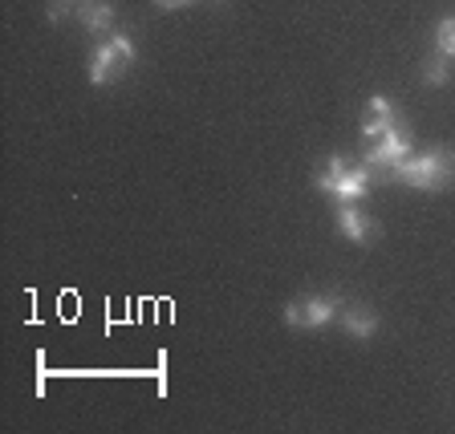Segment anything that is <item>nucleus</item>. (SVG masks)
Instances as JSON below:
<instances>
[{"instance_id": "obj_8", "label": "nucleus", "mask_w": 455, "mask_h": 434, "mask_svg": "<svg viewBox=\"0 0 455 434\" xmlns=\"http://www.w3.org/2000/svg\"><path fill=\"white\" fill-rule=\"evenodd\" d=\"M82 25L90 28V33H110V25H114V9L106 4V0H90V4H82Z\"/></svg>"}, {"instance_id": "obj_2", "label": "nucleus", "mask_w": 455, "mask_h": 434, "mask_svg": "<svg viewBox=\"0 0 455 434\" xmlns=\"http://www.w3.org/2000/svg\"><path fill=\"white\" fill-rule=\"evenodd\" d=\"M390 179L407 183L415 191H447L455 183V151L407 154V159L390 170Z\"/></svg>"}, {"instance_id": "obj_1", "label": "nucleus", "mask_w": 455, "mask_h": 434, "mask_svg": "<svg viewBox=\"0 0 455 434\" xmlns=\"http://www.w3.org/2000/svg\"><path fill=\"white\" fill-rule=\"evenodd\" d=\"M362 151H366V167L387 175V179H390V170L411 154L407 126L398 122L395 106H390L382 94L370 98V118L362 122Z\"/></svg>"}, {"instance_id": "obj_10", "label": "nucleus", "mask_w": 455, "mask_h": 434, "mask_svg": "<svg viewBox=\"0 0 455 434\" xmlns=\"http://www.w3.org/2000/svg\"><path fill=\"white\" fill-rule=\"evenodd\" d=\"M423 77H427V85H443V82H447V61H443V57H435V61H427Z\"/></svg>"}, {"instance_id": "obj_4", "label": "nucleus", "mask_w": 455, "mask_h": 434, "mask_svg": "<svg viewBox=\"0 0 455 434\" xmlns=\"http://www.w3.org/2000/svg\"><path fill=\"white\" fill-rule=\"evenodd\" d=\"M131 66H134V45L123 37V33H114V37H106L102 45L94 49V57H90V82L110 85V82H118Z\"/></svg>"}, {"instance_id": "obj_11", "label": "nucleus", "mask_w": 455, "mask_h": 434, "mask_svg": "<svg viewBox=\"0 0 455 434\" xmlns=\"http://www.w3.org/2000/svg\"><path fill=\"white\" fill-rule=\"evenodd\" d=\"M183 4H191V0H155V9H183Z\"/></svg>"}, {"instance_id": "obj_7", "label": "nucleus", "mask_w": 455, "mask_h": 434, "mask_svg": "<svg viewBox=\"0 0 455 434\" xmlns=\"http://www.w3.org/2000/svg\"><path fill=\"white\" fill-rule=\"evenodd\" d=\"M341 329L350 333V337H374L379 333V317L370 309H341Z\"/></svg>"}, {"instance_id": "obj_6", "label": "nucleus", "mask_w": 455, "mask_h": 434, "mask_svg": "<svg viewBox=\"0 0 455 434\" xmlns=\"http://www.w3.org/2000/svg\"><path fill=\"white\" fill-rule=\"evenodd\" d=\"M338 227L341 236L354 240V244H374L379 240V224L370 216H362L358 203H338Z\"/></svg>"}, {"instance_id": "obj_5", "label": "nucleus", "mask_w": 455, "mask_h": 434, "mask_svg": "<svg viewBox=\"0 0 455 434\" xmlns=\"http://www.w3.org/2000/svg\"><path fill=\"white\" fill-rule=\"evenodd\" d=\"M338 317V296H301V301L284 304V321L293 329H322Z\"/></svg>"}, {"instance_id": "obj_3", "label": "nucleus", "mask_w": 455, "mask_h": 434, "mask_svg": "<svg viewBox=\"0 0 455 434\" xmlns=\"http://www.w3.org/2000/svg\"><path fill=\"white\" fill-rule=\"evenodd\" d=\"M370 183H374V170L370 167H350L346 159H325L322 170H317V187L325 191V195H333L338 203H358V199H366Z\"/></svg>"}, {"instance_id": "obj_9", "label": "nucleus", "mask_w": 455, "mask_h": 434, "mask_svg": "<svg viewBox=\"0 0 455 434\" xmlns=\"http://www.w3.org/2000/svg\"><path fill=\"white\" fill-rule=\"evenodd\" d=\"M435 45H439V53H443V57H455V17L439 20V28H435Z\"/></svg>"}]
</instances>
